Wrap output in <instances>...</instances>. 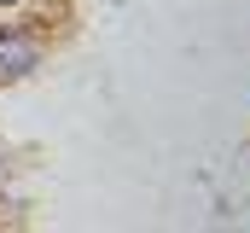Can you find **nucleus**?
I'll list each match as a JSON object with an SVG mask.
<instances>
[{
	"mask_svg": "<svg viewBox=\"0 0 250 233\" xmlns=\"http://www.w3.org/2000/svg\"><path fill=\"white\" fill-rule=\"evenodd\" d=\"M35 64V41H23V35H6L0 41V70L6 76H18V70H29Z\"/></svg>",
	"mask_w": 250,
	"mask_h": 233,
	"instance_id": "obj_1",
	"label": "nucleus"
}]
</instances>
